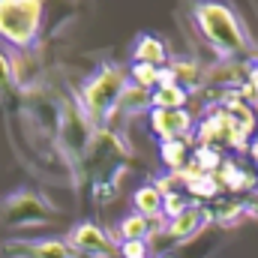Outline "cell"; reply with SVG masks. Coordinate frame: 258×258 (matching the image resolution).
Returning a JSON list of instances; mask_svg holds the SVG:
<instances>
[{
	"instance_id": "cell-1",
	"label": "cell",
	"mask_w": 258,
	"mask_h": 258,
	"mask_svg": "<svg viewBox=\"0 0 258 258\" xmlns=\"http://www.w3.org/2000/svg\"><path fill=\"white\" fill-rule=\"evenodd\" d=\"M192 24L198 36L222 60H237L249 51V33H246L240 15L234 12V6L225 0H195Z\"/></svg>"
},
{
	"instance_id": "cell-2",
	"label": "cell",
	"mask_w": 258,
	"mask_h": 258,
	"mask_svg": "<svg viewBox=\"0 0 258 258\" xmlns=\"http://www.w3.org/2000/svg\"><path fill=\"white\" fill-rule=\"evenodd\" d=\"M129 87V72L117 63H102L93 69V75H87V81L78 90V102L84 108V114L90 117V123L108 126L120 108V99Z\"/></svg>"
},
{
	"instance_id": "cell-3",
	"label": "cell",
	"mask_w": 258,
	"mask_h": 258,
	"mask_svg": "<svg viewBox=\"0 0 258 258\" xmlns=\"http://www.w3.org/2000/svg\"><path fill=\"white\" fill-rule=\"evenodd\" d=\"M45 0H0V42L15 51H30L39 42Z\"/></svg>"
},
{
	"instance_id": "cell-4",
	"label": "cell",
	"mask_w": 258,
	"mask_h": 258,
	"mask_svg": "<svg viewBox=\"0 0 258 258\" xmlns=\"http://www.w3.org/2000/svg\"><path fill=\"white\" fill-rule=\"evenodd\" d=\"M57 216L60 210L36 189H12L0 198V225L9 231L42 228V225H51Z\"/></svg>"
},
{
	"instance_id": "cell-5",
	"label": "cell",
	"mask_w": 258,
	"mask_h": 258,
	"mask_svg": "<svg viewBox=\"0 0 258 258\" xmlns=\"http://www.w3.org/2000/svg\"><path fill=\"white\" fill-rule=\"evenodd\" d=\"M57 144L63 150V156L81 168V162L87 159V150L93 144V135H96V126L90 123V117L84 114L81 102L72 96V99H60L57 105Z\"/></svg>"
},
{
	"instance_id": "cell-6",
	"label": "cell",
	"mask_w": 258,
	"mask_h": 258,
	"mask_svg": "<svg viewBox=\"0 0 258 258\" xmlns=\"http://www.w3.org/2000/svg\"><path fill=\"white\" fill-rule=\"evenodd\" d=\"M210 207L201 204V201H192L183 213L165 219L162 231H156L150 240L156 243V249H171V246H180V243H189L192 237H198L207 225H210Z\"/></svg>"
},
{
	"instance_id": "cell-7",
	"label": "cell",
	"mask_w": 258,
	"mask_h": 258,
	"mask_svg": "<svg viewBox=\"0 0 258 258\" xmlns=\"http://www.w3.org/2000/svg\"><path fill=\"white\" fill-rule=\"evenodd\" d=\"M66 243L72 246L75 255H84V258H120V240H117V234L105 231L93 219L75 222L69 228V234H66Z\"/></svg>"
},
{
	"instance_id": "cell-8",
	"label": "cell",
	"mask_w": 258,
	"mask_h": 258,
	"mask_svg": "<svg viewBox=\"0 0 258 258\" xmlns=\"http://www.w3.org/2000/svg\"><path fill=\"white\" fill-rule=\"evenodd\" d=\"M3 258H78L72 246L57 237H6L0 240Z\"/></svg>"
},
{
	"instance_id": "cell-9",
	"label": "cell",
	"mask_w": 258,
	"mask_h": 258,
	"mask_svg": "<svg viewBox=\"0 0 258 258\" xmlns=\"http://www.w3.org/2000/svg\"><path fill=\"white\" fill-rule=\"evenodd\" d=\"M147 129L165 144L177 138H189L195 132V114L189 108H150L147 111Z\"/></svg>"
},
{
	"instance_id": "cell-10",
	"label": "cell",
	"mask_w": 258,
	"mask_h": 258,
	"mask_svg": "<svg viewBox=\"0 0 258 258\" xmlns=\"http://www.w3.org/2000/svg\"><path fill=\"white\" fill-rule=\"evenodd\" d=\"M132 63H150V66H168V45L156 33H141L135 36L132 45Z\"/></svg>"
},
{
	"instance_id": "cell-11",
	"label": "cell",
	"mask_w": 258,
	"mask_h": 258,
	"mask_svg": "<svg viewBox=\"0 0 258 258\" xmlns=\"http://www.w3.org/2000/svg\"><path fill=\"white\" fill-rule=\"evenodd\" d=\"M213 177H216L219 189H228V192H255V189H258L255 177H252L243 165H237L234 159H225Z\"/></svg>"
},
{
	"instance_id": "cell-12",
	"label": "cell",
	"mask_w": 258,
	"mask_h": 258,
	"mask_svg": "<svg viewBox=\"0 0 258 258\" xmlns=\"http://www.w3.org/2000/svg\"><path fill=\"white\" fill-rule=\"evenodd\" d=\"M162 225H165V219H147V216H141V213H126L120 222H117V240H150L156 231H162Z\"/></svg>"
},
{
	"instance_id": "cell-13",
	"label": "cell",
	"mask_w": 258,
	"mask_h": 258,
	"mask_svg": "<svg viewBox=\"0 0 258 258\" xmlns=\"http://www.w3.org/2000/svg\"><path fill=\"white\" fill-rule=\"evenodd\" d=\"M162 207H165V195L159 192L156 183H144V186H138L132 192V210L141 213V216H147V219H153V222L156 219H165Z\"/></svg>"
},
{
	"instance_id": "cell-14",
	"label": "cell",
	"mask_w": 258,
	"mask_h": 258,
	"mask_svg": "<svg viewBox=\"0 0 258 258\" xmlns=\"http://www.w3.org/2000/svg\"><path fill=\"white\" fill-rule=\"evenodd\" d=\"M192 150L195 147L186 138L165 141V144H159V159H162V165H165L168 174H180V171H186V165L192 162Z\"/></svg>"
},
{
	"instance_id": "cell-15",
	"label": "cell",
	"mask_w": 258,
	"mask_h": 258,
	"mask_svg": "<svg viewBox=\"0 0 258 258\" xmlns=\"http://www.w3.org/2000/svg\"><path fill=\"white\" fill-rule=\"evenodd\" d=\"M210 219L213 222H219V225H234V222H240L243 216H246V207H243V198H234V195H219V198H213L210 204Z\"/></svg>"
},
{
	"instance_id": "cell-16",
	"label": "cell",
	"mask_w": 258,
	"mask_h": 258,
	"mask_svg": "<svg viewBox=\"0 0 258 258\" xmlns=\"http://www.w3.org/2000/svg\"><path fill=\"white\" fill-rule=\"evenodd\" d=\"M186 102H189V90H183L174 81L159 84L150 93V108H186Z\"/></svg>"
},
{
	"instance_id": "cell-17",
	"label": "cell",
	"mask_w": 258,
	"mask_h": 258,
	"mask_svg": "<svg viewBox=\"0 0 258 258\" xmlns=\"http://www.w3.org/2000/svg\"><path fill=\"white\" fill-rule=\"evenodd\" d=\"M168 72L174 78V84H180L183 90H198L204 84V69L195 63V60H171L168 63Z\"/></svg>"
},
{
	"instance_id": "cell-18",
	"label": "cell",
	"mask_w": 258,
	"mask_h": 258,
	"mask_svg": "<svg viewBox=\"0 0 258 258\" xmlns=\"http://www.w3.org/2000/svg\"><path fill=\"white\" fill-rule=\"evenodd\" d=\"M141 111H150V90H141V87H135V84L129 81L126 93H123V99H120L117 114L135 117V114H141ZM117 114H114V117H117ZM111 123H114V120H111Z\"/></svg>"
},
{
	"instance_id": "cell-19",
	"label": "cell",
	"mask_w": 258,
	"mask_h": 258,
	"mask_svg": "<svg viewBox=\"0 0 258 258\" xmlns=\"http://www.w3.org/2000/svg\"><path fill=\"white\" fill-rule=\"evenodd\" d=\"M162 69H165V66H162ZM162 69H159V66H150V63H132L126 72H129V81H132L135 87L153 93V90L159 87V81H162Z\"/></svg>"
},
{
	"instance_id": "cell-20",
	"label": "cell",
	"mask_w": 258,
	"mask_h": 258,
	"mask_svg": "<svg viewBox=\"0 0 258 258\" xmlns=\"http://www.w3.org/2000/svg\"><path fill=\"white\" fill-rule=\"evenodd\" d=\"M9 96H18V78H15L12 57H6L0 51V102H6Z\"/></svg>"
},
{
	"instance_id": "cell-21",
	"label": "cell",
	"mask_w": 258,
	"mask_h": 258,
	"mask_svg": "<svg viewBox=\"0 0 258 258\" xmlns=\"http://www.w3.org/2000/svg\"><path fill=\"white\" fill-rule=\"evenodd\" d=\"M189 204H192V198H189L186 192H168L165 195V207H162V213H165V219H171V216L183 213Z\"/></svg>"
},
{
	"instance_id": "cell-22",
	"label": "cell",
	"mask_w": 258,
	"mask_h": 258,
	"mask_svg": "<svg viewBox=\"0 0 258 258\" xmlns=\"http://www.w3.org/2000/svg\"><path fill=\"white\" fill-rule=\"evenodd\" d=\"M120 258H150V240H120Z\"/></svg>"
},
{
	"instance_id": "cell-23",
	"label": "cell",
	"mask_w": 258,
	"mask_h": 258,
	"mask_svg": "<svg viewBox=\"0 0 258 258\" xmlns=\"http://www.w3.org/2000/svg\"><path fill=\"white\" fill-rule=\"evenodd\" d=\"M243 207H246V216H255L258 219V189L243 198Z\"/></svg>"
},
{
	"instance_id": "cell-24",
	"label": "cell",
	"mask_w": 258,
	"mask_h": 258,
	"mask_svg": "<svg viewBox=\"0 0 258 258\" xmlns=\"http://www.w3.org/2000/svg\"><path fill=\"white\" fill-rule=\"evenodd\" d=\"M249 153H252V159L258 162V135L252 138V141H249Z\"/></svg>"
},
{
	"instance_id": "cell-25",
	"label": "cell",
	"mask_w": 258,
	"mask_h": 258,
	"mask_svg": "<svg viewBox=\"0 0 258 258\" xmlns=\"http://www.w3.org/2000/svg\"><path fill=\"white\" fill-rule=\"evenodd\" d=\"M150 258H165V255H150Z\"/></svg>"
}]
</instances>
